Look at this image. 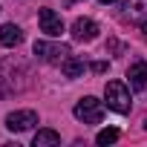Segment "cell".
Wrapping results in <instances>:
<instances>
[{"label":"cell","instance_id":"2","mask_svg":"<svg viewBox=\"0 0 147 147\" xmlns=\"http://www.w3.org/2000/svg\"><path fill=\"white\" fill-rule=\"evenodd\" d=\"M75 118L84 121V124H98V121L104 118V104H101L98 98L87 95V98H81V101L75 104Z\"/></svg>","mask_w":147,"mask_h":147},{"label":"cell","instance_id":"17","mask_svg":"<svg viewBox=\"0 0 147 147\" xmlns=\"http://www.w3.org/2000/svg\"><path fill=\"white\" fill-rule=\"evenodd\" d=\"M66 3H78V0H66Z\"/></svg>","mask_w":147,"mask_h":147},{"label":"cell","instance_id":"3","mask_svg":"<svg viewBox=\"0 0 147 147\" xmlns=\"http://www.w3.org/2000/svg\"><path fill=\"white\" fill-rule=\"evenodd\" d=\"M35 55L46 63H63L69 58V46L66 43H46V40H38L35 43Z\"/></svg>","mask_w":147,"mask_h":147},{"label":"cell","instance_id":"15","mask_svg":"<svg viewBox=\"0 0 147 147\" xmlns=\"http://www.w3.org/2000/svg\"><path fill=\"white\" fill-rule=\"evenodd\" d=\"M141 32H144V38H147V20H144V23H141Z\"/></svg>","mask_w":147,"mask_h":147},{"label":"cell","instance_id":"6","mask_svg":"<svg viewBox=\"0 0 147 147\" xmlns=\"http://www.w3.org/2000/svg\"><path fill=\"white\" fill-rule=\"evenodd\" d=\"M95 35H98V23L90 18H78L72 23V38L75 40H95Z\"/></svg>","mask_w":147,"mask_h":147},{"label":"cell","instance_id":"9","mask_svg":"<svg viewBox=\"0 0 147 147\" xmlns=\"http://www.w3.org/2000/svg\"><path fill=\"white\" fill-rule=\"evenodd\" d=\"M52 144H61V136L55 130H38L35 133V147H52Z\"/></svg>","mask_w":147,"mask_h":147},{"label":"cell","instance_id":"13","mask_svg":"<svg viewBox=\"0 0 147 147\" xmlns=\"http://www.w3.org/2000/svg\"><path fill=\"white\" fill-rule=\"evenodd\" d=\"M133 15H147V0H130V6H127Z\"/></svg>","mask_w":147,"mask_h":147},{"label":"cell","instance_id":"4","mask_svg":"<svg viewBox=\"0 0 147 147\" xmlns=\"http://www.w3.org/2000/svg\"><path fill=\"white\" fill-rule=\"evenodd\" d=\"M38 23H40V32L49 35V38H61V32H63V20L52 9H40L38 12Z\"/></svg>","mask_w":147,"mask_h":147},{"label":"cell","instance_id":"1","mask_svg":"<svg viewBox=\"0 0 147 147\" xmlns=\"http://www.w3.org/2000/svg\"><path fill=\"white\" fill-rule=\"evenodd\" d=\"M104 95H107V107L110 110H115V113H130V90H127V84H121V81H110L107 84V90H104Z\"/></svg>","mask_w":147,"mask_h":147},{"label":"cell","instance_id":"10","mask_svg":"<svg viewBox=\"0 0 147 147\" xmlns=\"http://www.w3.org/2000/svg\"><path fill=\"white\" fill-rule=\"evenodd\" d=\"M63 75H66V78H78V75H84V61H78V58H66V61H63Z\"/></svg>","mask_w":147,"mask_h":147},{"label":"cell","instance_id":"7","mask_svg":"<svg viewBox=\"0 0 147 147\" xmlns=\"http://www.w3.org/2000/svg\"><path fill=\"white\" fill-rule=\"evenodd\" d=\"M127 78H130V87L133 90H144L147 87V61H136L127 69Z\"/></svg>","mask_w":147,"mask_h":147},{"label":"cell","instance_id":"5","mask_svg":"<svg viewBox=\"0 0 147 147\" xmlns=\"http://www.w3.org/2000/svg\"><path fill=\"white\" fill-rule=\"evenodd\" d=\"M32 124H38V113L35 110H18V113H9V118H6V127L12 133H23Z\"/></svg>","mask_w":147,"mask_h":147},{"label":"cell","instance_id":"16","mask_svg":"<svg viewBox=\"0 0 147 147\" xmlns=\"http://www.w3.org/2000/svg\"><path fill=\"white\" fill-rule=\"evenodd\" d=\"M101 3H115V0H101Z\"/></svg>","mask_w":147,"mask_h":147},{"label":"cell","instance_id":"12","mask_svg":"<svg viewBox=\"0 0 147 147\" xmlns=\"http://www.w3.org/2000/svg\"><path fill=\"white\" fill-rule=\"evenodd\" d=\"M95 141H98V144H113V141H118V130H113V127H110V130H101V133L95 136Z\"/></svg>","mask_w":147,"mask_h":147},{"label":"cell","instance_id":"11","mask_svg":"<svg viewBox=\"0 0 147 147\" xmlns=\"http://www.w3.org/2000/svg\"><path fill=\"white\" fill-rule=\"evenodd\" d=\"M6 72H9V63H0V98L18 90V87H15V81H12V78H6Z\"/></svg>","mask_w":147,"mask_h":147},{"label":"cell","instance_id":"8","mask_svg":"<svg viewBox=\"0 0 147 147\" xmlns=\"http://www.w3.org/2000/svg\"><path fill=\"white\" fill-rule=\"evenodd\" d=\"M20 40H23V32H20L15 23L0 26V43H3V46H18Z\"/></svg>","mask_w":147,"mask_h":147},{"label":"cell","instance_id":"14","mask_svg":"<svg viewBox=\"0 0 147 147\" xmlns=\"http://www.w3.org/2000/svg\"><path fill=\"white\" fill-rule=\"evenodd\" d=\"M92 69H95V72H107V63H104V61H98V63H92Z\"/></svg>","mask_w":147,"mask_h":147},{"label":"cell","instance_id":"18","mask_svg":"<svg viewBox=\"0 0 147 147\" xmlns=\"http://www.w3.org/2000/svg\"><path fill=\"white\" fill-rule=\"evenodd\" d=\"M144 130H147V118H144Z\"/></svg>","mask_w":147,"mask_h":147}]
</instances>
